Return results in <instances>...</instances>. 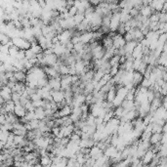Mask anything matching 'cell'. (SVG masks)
Returning a JSON list of instances; mask_svg holds the SVG:
<instances>
[{"label":"cell","mask_w":167,"mask_h":167,"mask_svg":"<svg viewBox=\"0 0 167 167\" xmlns=\"http://www.w3.org/2000/svg\"><path fill=\"white\" fill-rule=\"evenodd\" d=\"M119 150L115 148V147H113V146H108L105 150H104V155L107 156V157H108L110 159H113V158H115L117 155H118V154H119Z\"/></svg>","instance_id":"277c9868"},{"label":"cell","mask_w":167,"mask_h":167,"mask_svg":"<svg viewBox=\"0 0 167 167\" xmlns=\"http://www.w3.org/2000/svg\"><path fill=\"white\" fill-rule=\"evenodd\" d=\"M120 13L121 12H117V13L112 14V20H111V31H112V32H115V31H117L119 26L121 25Z\"/></svg>","instance_id":"7a4b0ae2"},{"label":"cell","mask_w":167,"mask_h":167,"mask_svg":"<svg viewBox=\"0 0 167 167\" xmlns=\"http://www.w3.org/2000/svg\"><path fill=\"white\" fill-rule=\"evenodd\" d=\"M162 12H164V13H167V1H165V2H164V5H163V10H162Z\"/></svg>","instance_id":"b9f144b4"},{"label":"cell","mask_w":167,"mask_h":167,"mask_svg":"<svg viewBox=\"0 0 167 167\" xmlns=\"http://www.w3.org/2000/svg\"><path fill=\"white\" fill-rule=\"evenodd\" d=\"M104 76H105V72H104L103 70H102V69L96 70V71H95V74H94V79H93V81L99 82Z\"/></svg>","instance_id":"484cf974"},{"label":"cell","mask_w":167,"mask_h":167,"mask_svg":"<svg viewBox=\"0 0 167 167\" xmlns=\"http://www.w3.org/2000/svg\"><path fill=\"white\" fill-rule=\"evenodd\" d=\"M161 140H162V134L161 133H154L150 139V143L151 146H155V145L161 144Z\"/></svg>","instance_id":"2e32d148"},{"label":"cell","mask_w":167,"mask_h":167,"mask_svg":"<svg viewBox=\"0 0 167 167\" xmlns=\"http://www.w3.org/2000/svg\"><path fill=\"white\" fill-rule=\"evenodd\" d=\"M166 159H167V157H166Z\"/></svg>","instance_id":"f6af8a7d"},{"label":"cell","mask_w":167,"mask_h":167,"mask_svg":"<svg viewBox=\"0 0 167 167\" xmlns=\"http://www.w3.org/2000/svg\"><path fill=\"white\" fill-rule=\"evenodd\" d=\"M144 56H145V54H144V47L141 45V43H139V44H138V46L135 48L134 52L132 54V57L136 60V59H143Z\"/></svg>","instance_id":"9a60e30c"},{"label":"cell","mask_w":167,"mask_h":167,"mask_svg":"<svg viewBox=\"0 0 167 167\" xmlns=\"http://www.w3.org/2000/svg\"><path fill=\"white\" fill-rule=\"evenodd\" d=\"M162 79L164 80V82L167 83V69L165 71H163V75H162Z\"/></svg>","instance_id":"60d3db41"},{"label":"cell","mask_w":167,"mask_h":167,"mask_svg":"<svg viewBox=\"0 0 167 167\" xmlns=\"http://www.w3.org/2000/svg\"><path fill=\"white\" fill-rule=\"evenodd\" d=\"M61 79L62 76L57 77V78H50L48 84L51 87V89L53 91H60L62 90V85H61Z\"/></svg>","instance_id":"5b68a950"},{"label":"cell","mask_w":167,"mask_h":167,"mask_svg":"<svg viewBox=\"0 0 167 167\" xmlns=\"http://www.w3.org/2000/svg\"><path fill=\"white\" fill-rule=\"evenodd\" d=\"M31 50H32V52L36 55V56H38L39 54H42L43 52H44V50L42 49V47L38 44H33V45H31Z\"/></svg>","instance_id":"4316f807"},{"label":"cell","mask_w":167,"mask_h":167,"mask_svg":"<svg viewBox=\"0 0 167 167\" xmlns=\"http://www.w3.org/2000/svg\"><path fill=\"white\" fill-rule=\"evenodd\" d=\"M159 16H160V13L155 12L150 16V18L149 19L150 23H158L159 21Z\"/></svg>","instance_id":"1f68e13d"},{"label":"cell","mask_w":167,"mask_h":167,"mask_svg":"<svg viewBox=\"0 0 167 167\" xmlns=\"http://www.w3.org/2000/svg\"><path fill=\"white\" fill-rule=\"evenodd\" d=\"M120 56H118V55H115V56H113L112 59L108 61L110 62V64H111V66L112 67H114V66H119L120 64Z\"/></svg>","instance_id":"f1b7e54d"},{"label":"cell","mask_w":167,"mask_h":167,"mask_svg":"<svg viewBox=\"0 0 167 167\" xmlns=\"http://www.w3.org/2000/svg\"><path fill=\"white\" fill-rule=\"evenodd\" d=\"M80 42H82L83 44H88V43H91L93 41L94 38V31H87L82 33L80 36Z\"/></svg>","instance_id":"7c38bea8"},{"label":"cell","mask_w":167,"mask_h":167,"mask_svg":"<svg viewBox=\"0 0 167 167\" xmlns=\"http://www.w3.org/2000/svg\"><path fill=\"white\" fill-rule=\"evenodd\" d=\"M158 156H160L161 158H166L167 157V144H163L159 148V150L156 154Z\"/></svg>","instance_id":"cb8c5ba5"},{"label":"cell","mask_w":167,"mask_h":167,"mask_svg":"<svg viewBox=\"0 0 167 167\" xmlns=\"http://www.w3.org/2000/svg\"><path fill=\"white\" fill-rule=\"evenodd\" d=\"M25 107H26V112H34L36 110V108L34 107V106L32 105V102L31 101L28 102V103L25 106Z\"/></svg>","instance_id":"74e56055"},{"label":"cell","mask_w":167,"mask_h":167,"mask_svg":"<svg viewBox=\"0 0 167 167\" xmlns=\"http://www.w3.org/2000/svg\"><path fill=\"white\" fill-rule=\"evenodd\" d=\"M157 64L158 66H162L164 68H167V54L166 53H163L159 56L158 60H157Z\"/></svg>","instance_id":"603a6c76"},{"label":"cell","mask_w":167,"mask_h":167,"mask_svg":"<svg viewBox=\"0 0 167 167\" xmlns=\"http://www.w3.org/2000/svg\"><path fill=\"white\" fill-rule=\"evenodd\" d=\"M33 167H43V165H42V164H40V163H38V164H35Z\"/></svg>","instance_id":"7bdbcfd3"},{"label":"cell","mask_w":167,"mask_h":167,"mask_svg":"<svg viewBox=\"0 0 167 167\" xmlns=\"http://www.w3.org/2000/svg\"><path fill=\"white\" fill-rule=\"evenodd\" d=\"M30 99H31V102H36V101H40V100H42L41 97H40V95H39V94H38L37 92H36L35 94H33V95H31V96L30 97Z\"/></svg>","instance_id":"f35d334b"},{"label":"cell","mask_w":167,"mask_h":167,"mask_svg":"<svg viewBox=\"0 0 167 167\" xmlns=\"http://www.w3.org/2000/svg\"><path fill=\"white\" fill-rule=\"evenodd\" d=\"M67 167H69V166H67Z\"/></svg>","instance_id":"ee69618b"},{"label":"cell","mask_w":167,"mask_h":167,"mask_svg":"<svg viewBox=\"0 0 167 167\" xmlns=\"http://www.w3.org/2000/svg\"><path fill=\"white\" fill-rule=\"evenodd\" d=\"M165 1H152L150 2V6L152 8V10H155L158 13H161L163 10V5Z\"/></svg>","instance_id":"ac0fdd59"},{"label":"cell","mask_w":167,"mask_h":167,"mask_svg":"<svg viewBox=\"0 0 167 167\" xmlns=\"http://www.w3.org/2000/svg\"><path fill=\"white\" fill-rule=\"evenodd\" d=\"M19 51H20V49L19 48H17L16 46H12L11 48H10V51H9V55L11 56V57H13V58H16V56L18 55V53H19Z\"/></svg>","instance_id":"e575fe53"},{"label":"cell","mask_w":167,"mask_h":167,"mask_svg":"<svg viewBox=\"0 0 167 167\" xmlns=\"http://www.w3.org/2000/svg\"><path fill=\"white\" fill-rule=\"evenodd\" d=\"M14 113L16 114V117H17L18 118H24L26 115L27 112H26V107L20 104V105H16L15 111H14Z\"/></svg>","instance_id":"4fadbf2b"},{"label":"cell","mask_w":167,"mask_h":167,"mask_svg":"<svg viewBox=\"0 0 167 167\" xmlns=\"http://www.w3.org/2000/svg\"><path fill=\"white\" fill-rule=\"evenodd\" d=\"M152 85H154V84L151 83V81L150 80L149 78H144V80L141 83V86L144 87V88H147V89H150Z\"/></svg>","instance_id":"4dcf8cb0"},{"label":"cell","mask_w":167,"mask_h":167,"mask_svg":"<svg viewBox=\"0 0 167 167\" xmlns=\"http://www.w3.org/2000/svg\"><path fill=\"white\" fill-rule=\"evenodd\" d=\"M119 71V66H114V67H112L111 69V72H110V75L112 77H114L115 75H117L118 74Z\"/></svg>","instance_id":"8d00e7d4"},{"label":"cell","mask_w":167,"mask_h":167,"mask_svg":"<svg viewBox=\"0 0 167 167\" xmlns=\"http://www.w3.org/2000/svg\"><path fill=\"white\" fill-rule=\"evenodd\" d=\"M163 144H167V133H163V134H162L161 145H163Z\"/></svg>","instance_id":"ab89813d"},{"label":"cell","mask_w":167,"mask_h":167,"mask_svg":"<svg viewBox=\"0 0 167 167\" xmlns=\"http://www.w3.org/2000/svg\"><path fill=\"white\" fill-rule=\"evenodd\" d=\"M40 164L43 165V167H46L49 165L53 164V159L50 157V155H45V156H41L40 157Z\"/></svg>","instance_id":"7402d4cb"},{"label":"cell","mask_w":167,"mask_h":167,"mask_svg":"<svg viewBox=\"0 0 167 167\" xmlns=\"http://www.w3.org/2000/svg\"><path fill=\"white\" fill-rule=\"evenodd\" d=\"M152 14H154V10H152V8H151L150 5H149V6H142V7H141V9H140V15L143 16L144 18L150 19Z\"/></svg>","instance_id":"5bb4252c"},{"label":"cell","mask_w":167,"mask_h":167,"mask_svg":"<svg viewBox=\"0 0 167 167\" xmlns=\"http://www.w3.org/2000/svg\"><path fill=\"white\" fill-rule=\"evenodd\" d=\"M166 97H167V95H166Z\"/></svg>","instance_id":"bcb514c9"},{"label":"cell","mask_w":167,"mask_h":167,"mask_svg":"<svg viewBox=\"0 0 167 167\" xmlns=\"http://www.w3.org/2000/svg\"><path fill=\"white\" fill-rule=\"evenodd\" d=\"M15 77L17 82H21V83H25L26 82V72L23 71V70H18L15 72Z\"/></svg>","instance_id":"e0dca14e"},{"label":"cell","mask_w":167,"mask_h":167,"mask_svg":"<svg viewBox=\"0 0 167 167\" xmlns=\"http://www.w3.org/2000/svg\"><path fill=\"white\" fill-rule=\"evenodd\" d=\"M155 155H156V154H155V152L150 149V150L146 152V155H145L142 157V162H143L144 166H149V165L151 163V161L154 160V158H155Z\"/></svg>","instance_id":"ba28073f"},{"label":"cell","mask_w":167,"mask_h":167,"mask_svg":"<svg viewBox=\"0 0 167 167\" xmlns=\"http://www.w3.org/2000/svg\"><path fill=\"white\" fill-rule=\"evenodd\" d=\"M12 95H13V91L10 87H8L7 85L3 86L1 92H0V96H1L2 99L5 100V102H8L12 100Z\"/></svg>","instance_id":"52a82bcc"},{"label":"cell","mask_w":167,"mask_h":167,"mask_svg":"<svg viewBox=\"0 0 167 167\" xmlns=\"http://www.w3.org/2000/svg\"><path fill=\"white\" fill-rule=\"evenodd\" d=\"M36 58H37V56H36V55L32 52L31 49H28V50L26 51V60L31 61V60L36 59Z\"/></svg>","instance_id":"f546056e"},{"label":"cell","mask_w":167,"mask_h":167,"mask_svg":"<svg viewBox=\"0 0 167 167\" xmlns=\"http://www.w3.org/2000/svg\"><path fill=\"white\" fill-rule=\"evenodd\" d=\"M21 94L13 93V95H12V101H13L16 105H20V104H21Z\"/></svg>","instance_id":"d6a6232c"},{"label":"cell","mask_w":167,"mask_h":167,"mask_svg":"<svg viewBox=\"0 0 167 167\" xmlns=\"http://www.w3.org/2000/svg\"><path fill=\"white\" fill-rule=\"evenodd\" d=\"M69 14L70 18H74L78 14V9L76 8L75 6L69 7Z\"/></svg>","instance_id":"836d02e7"},{"label":"cell","mask_w":167,"mask_h":167,"mask_svg":"<svg viewBox=\"0 0 167 167\" xmlns=\"http://www.w3.org/2000/svg\"><path fill=\"white\" fill-rule=\"evenodd\" d=\"M104 155V150H102L100 148H98L97 146H94L93 148L90 149V152H89V156L93 159H99L100 157H102Z\"/></svg>","instance_id":"9c48e42d"},{"label":"cell","mask_w":167,"mask_h":167,"mask_svg":"<svg viewBox=\"0 0 167 167\" xmlns=\"http://www.w3.org/2000/svg\"><path fill=\"white\" fill-rule=\"evenodd\" d=\"M12 43L14 46H16L17 48H19L20 50L23 51H26L28 49L31 48V44L28 42L26 39L21 38V37H16L12 39Z\"/></svg>","instance_id":"6da1fadb"},{"label":"cell","mask_w":167,"mask_h":167,"mask_svg":"<svg viewBox=\"0 0 167 167\" xmlns=\"http://www.w3.org/2000/svg\"><path fill=\"white\" fill-rule=\"evenodd\" d=\"M35 112V117L36 119L38 120H45L47 118L46 117V112L43 107H39V108H36V110L34 111Z\"/></svg>","instance_id":"d6986e66"},{"label":"cell","mask_w":167,"mask_h":167,"mask_svg":"<svg viewBox=\"0 0 167 167\" xmlns=\"http://www.w3.org/2000/svg\"><path fill=\"white\" fill-rule=\"evenodd\" d=\"M74 19V21H75L76 26H79L80 24H82L83 21L85 20V14H83V13H78Z\"/></svg>","instance_id":"83f0119b"},{"label":"cell","mask_w":167,"mask_h":167,"mask_svg":"<svg viewBox=\"0 0 167 167\" xmlns=\"http://www.w3.org/2000/svg\"><path fill=\"white\" fill-rule=\"evenodd\" d=\"M0 41H1V45H8L9 43L12 41V39L7 34L1 33L0 34Z\"/></svg>","instance_id":"d4e9b609"},{"label":"cell","mask_w":167,"mask_h":167,"mask_svg":"<svg viewBox=\"0 0 167 167\" xmlns=\"http://www.w3.org/2000/svg\"><path fill=\"white\" fill-rule=\"evenodd\" d=\"M138 41L136 40H133V41H130V42H127L126 45L124 46V50H125V53H126V56H132L133 52L135 48L138 46Z\"/></svg>","instance_id":"8fae6325"},{"label":"cell","mask_w":167,"mask_h":167,"mask_svg":"<svg viewBox=\"0 0 167 167\" xmlns=\"http://www.w3.org/2000/svg\"><path fill=\"white\" fill-rule=\"evenodd\" d=\"M61 85H62V90H63V91H66L67 89L71 88V85H72V76L69 75V74L62 76Z\"/></svg>","instance_id":"8992f818"},{"label":"cell","mask_w":167,"mask_h":167,"mask_svg":"<svg viewBox=\"0 0 167 167\" xmlns=\"http://www.w3.org/2000/svg\"><path fill=\"white\" fill-rule=\"evenodd\" d=\"M51 95H52V100L55 102L56 104H60L61 102L64 101V92L63 90L60 91H52L51 92Z\"/></svg>","instance_id":"30bf717a"},{"label":"cell","mask_w":167,"mask_h":167,"mask_svg":"<svg viewBox=\"0 0 167 167\" xmlns=\"http://www.w3.org/2000/svg\"><path fill=\"white\" fill-rule=\"evenodd\" d=\"M117 86L112 87V88L107 94V101L110 102V103H112L113 100L115 99V97H117Z\"/></svg>","instance_id":"44dd1931"},{"label":"cell","mask_w":167,"mask_h":167,"mask_svg":"<svg viewBox=\"0 0 167 167\" xmlns=\"http://www.w3.org/2000/svg\"><path fill=\"white\" fill-rule=\"evenodd\" d=\"M25 118H26L28 122L36 119V117H35V112H27V113H26V115L25 117Z\"/></svg>","instance_id":"d590c367"},{"label":"cell","mask_w":167,"mask_h":167,"mask_svg":"<svg viewBox=\"0 0 167 167\" xmlns=\"http://www.w3.org/2000/svg\"><path fill=\"white\" fill-rule=\"evenodd\" d=\"M144 75L139 71H134V77H133V84L134 86H138L142 83V81L144 80Z\"/></svg>","instance_id":"ffe728a7"},{"label":"cell","mask_w":167,"mask_h":167,"mask_svg":"<svg viewBox=\"0 0 167 167\" xmlns=\"http://www.w3.org/2000/svg\"><path fill=\"white\" fill-rule=\"evenodd\" d=\"M112 41H113V47L117 50L120 48H123L126 45V41L124 39V36L121 34H118V33H117L113 36Z\"/></svg>","instance_id":"3957f363"}]
</instances>
